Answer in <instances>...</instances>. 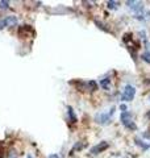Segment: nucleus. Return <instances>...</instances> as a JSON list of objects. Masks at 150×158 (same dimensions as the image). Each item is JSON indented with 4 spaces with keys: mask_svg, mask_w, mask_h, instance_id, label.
Listing matches in <instances>:
<instances>
[{
    "mask_svg": "<svg viewBox=\"0 0 150 158\" xmlns=\"http://www.w3.org/2000/svg\"><path fill=\"white\" fill-rule=\"evenodd\" d=\"M121 123L123 125L125 126L126 129H131V131H136L137 129V125L133 123V119H132V113L131 112H121Z\"/></svg>",
    "mask_w": 150,
    "mask_h": 158,
    "instance_id": "f257e3e1",
    "label": "nucleus"
},
{
    "mask_svg": "<svg viewBox=\"0 0 150 158\" xmlns=\"http://www.w3.org/2000/svg\"><path fill=\"white\" fill-rule=\"evenodd\" d=\"M17 34L20 38H29L34 36V29L30 25H21L17 29Z\"/></svg>",
    "mask_w": 150,
    "mask_h": 158,
    "instance_id": "f03ea898",
    "label": "nucleus"
},
{
    "mask_svg": "<svg viewBox=\"0 0 150 158\" xmlns=\"http://www.w3.org/2000/svg\"><path fill=\"white\" fill-rule=\"evenodd\" d=\"M113 113H115V108H111V111H109L108 113H98L95 116V121L98 124L106 125V124L109 123V120H111V117H112Z\"/></svg>",
    "mask_w": 150,
    "mask_h": 158,
    "instance_id": "7ed1b4c3",
    "label": "nucleus"
},
{
    "mask_svg": "<svg viewBox=\"0 0 150 158\" xmlns=\"http://www.w3.org/2000/svg\"><path fill=\"white\" fill-rule=\"evenodd\" d=\"M134 95H136V88L131 84H128V86H125V88H124V92L123 95H121V100L123 101H132L133 99H134Z\"/></svg>",
    "mask_w": 150,
    "mask_h": 158,
    "instance_id": "20e7f679",
    "label": "nucleus"
},
{
    "mask_svg": "<svg viewBox=\"0 0 150 158\" xmlns=\"http://www.w3.org/2000/svg\"><path fill=\"white\" fill-rule=\"evenodd\" d=\"M17 24V17L16 16H7V17L0 20V29H4L8 27H13Z\"/></svg>",
    "mask_w": 150,
    "mask_h": 158,
    "instance_id": "39448f33",
    "label": "nucleus"
},
{
    "mask_svg": "<svg viewBox=\"0 0 150 158\" xmlns=\"http://www.w3.org/2000/svg\"><path fill=\"white\" fill-rule=\"evenodd\" d=\"M108 146H109V144L107 142V141H103V142H100V144H98L96 146H94V148L91 149V153L92 154H99V153H103L104 150H107L108 149Z\"/></svg>",
    "mask_w": 150,
    "mask_h": 158,
    "instance_id": "423d86ee",
    "label": "nucleus"
},
{
    "mask_svg": "<svg viewBox=\"0 0 150 158\" xmlns=\"http://www.w3.org/2000/svg\"><path fill=\"white\" fill-rule=\"evenodd\" d=\"M126 5H128L129 8H132L134 12H137V13H140L141 11H144V4L141 1H126Z\"/></svg>",
    "mask_w": 150,
    "mask_h": 158,
    "instance_id": "0eeeda50",
    "label": "nucleus"
},
{
    "mask_svg": "<svg viewBox=\"0 0 150 158\" xmlns=\"http://www.w3.org/2000/svg\"><path fill=\"white\" fill-rule=\"evenodd\" d=\"M67 115H69V120H70V123L71 124H75L76 121H78V119H76L75 113H74V109H72L71 106L67 107Z\"/></svg>",
    "mask_w": 150,
    "mask_h": 158,
    "instance_id": "6e6552de",
    "label": "nucleus"
},
{
    "mask_svg": "<svg viewBox=\"0 0 150 158\" xmlns=\"http://www.w3.org/2000/svg\"><path fill=\"white\" fill-rule=\"evenodd\" d=\"M100 87L103 90H107L108 91L109 88H111V78H104L100 80Z\"/></svg>",
    "mask_w": 150,
    "mask_h": 158,
    "instance_id": "1a4fd4ad",
    "label": "nucleus"
},
{
    "mask_svg": "<svg viewBox=\"0 0 150 158\" xmlns=\"http://www.w3.org/2000/svg\"><path fill=\"white\" fill-rule=\"evenodd\" d=\"M88 87L91 88V91H96L98 90V83L95 80H90L88 82Z\"/></svg>",
    "mask_w": 150,
    "mask_h": 158,
    "instance_id": "9d476101",
    "label": "nucleus"
},
{
    "mask_svg": "<svg viewBox=\"0 0 150 158\" xmlns=\"http://www.w3.org/2000/svg\"><path fill=\"white\" fill-rule=\"evenodd\" d=\"M141 58H142L145 62H148V63H150V52H149V50H148V52L144 53V54L141 55Z\"/></svg>",
    "mask_w": 150,
    "mask_h": 158,
    "instance_id": "9b49d317",
    "label": "nucleus"
},
{
    "mask_svg": "<svg viewBox=\"0 0 150 158\" xmlns=\"http://www.w3.org/2000/svg\"><path fill=\"white\" fill-rule=\"evenodd\" d=\"M136 144H137L138 146H141V148H142L144 150H146V149H149V148H150V145H145V144L141 142V141L138 140V138H136Z\"/></svg>",
    "mask_w": 150,
    "mask_h": 158,
    "instance_id": "f8f14e48",
    "label": "nucleus"
},
{
    "mask_svg": "<svg viewBox=\"0 0 150 158\" xmlns=\"http://www.w3.org/2000/svg\"><path fill=\"white\" fill-rule=\"evenodd\" d=\"M107 4H108V8H109V9H115V8L117 7V5H116L117 3H116V1H108Z\"/></svg>",
    "mask_w": 150,
    "mask_h": 158,
    "instance_id": "ddd939ff",
    "label": "nucleus"
},
{
    "mask_svg": "<svg viewBox=\"0 0 150 158\" xmlns=\"http://www.w3.org/2000/svg\"><path fill=\"white\" fill-rule=\"evenodd\" d=\"M9 1H0V8H8Z\"/></svg>",
    "mask_w": 150,
    "mask_h": 158,
    "instance_id": "4468645a",
    "label": "nucleus"
},
{
    "mask_svg": "<svg viewBox=\"0 0 150 158\" xmlns=\"http://www.w3.org/2000/svg\"><path fill=\"white\" fill-rule=\"evenodd\" d=\"M142 137H144V138H148V140H150V131H146L145 133L142 134Z\"/></svg>",
    "mask_w": 150,
    "mask_h": 158,
    "instance_id": "2eb2a0df",
    "label": "nucleus"
},
{
    "mask_svg": "<svg viewBox=\"0 0 150 158\" xmlns=\"http://www.w3.org/2000/svg\"><path fill=\"white\" fill-rule=\"evenodd\" d=\"M120 109H121V111H123V112H126V106H124V104H121V106H120Z\"/></svg>",
    "mask_w": 150,
    "mask_h": 158,
    "instance_id": "dca6fc26",
    "label": "nucleus"
},
{
    "mask_svg": "<svg viewBox=\"0 0 150 158\" xmlns=\"http://www.w3.org/2000/svg\"><path fill=\"white\" fill-rule=\"evenodd\" d=\"M47 158H61V157H59L58 154H50V156L47 157Z\"/></svg>",
    "mask_w": 150,
    "mask_h": 158,
    "instance_id": "f3484780",
    "label": "nucleus"
}]
</instances>
